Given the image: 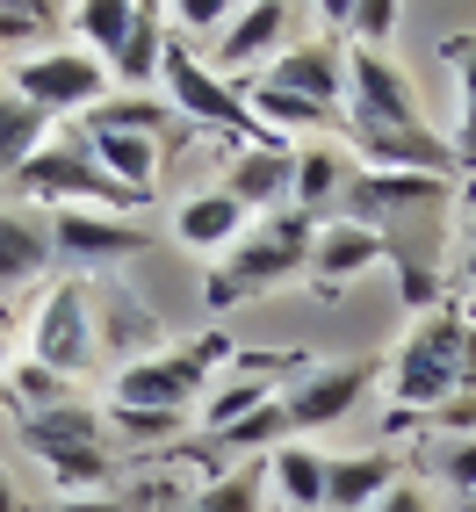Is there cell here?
Segmentation results:
<instances>
[{
	"label": "cell",
	"mask_w": 476,
	"mask_h": 512,
	"mask_svg": "<svg viewBox=\"0 0 476 512\" xmlns=\"http://www.w3.org/2000/svg\"><path fill=\"white\" fill-rule=\"evenodd\" d=\"M0 512H22V498H15V484H8V469H0Z\"/></svg>",
	"instance_id": "cell-42"
},
{
	"label": "cell",
	"mask_w": 476,
	"mask_h": 512,
	"mask_svg": "<svg viewBox=\"0 0 476 512\" xmlns=\"http://www.w3.org/2000/svg\"><path fill=\"white\" fill-rule=\"evenodd\" d=\"M368 512H433V498H426L419 484H397V491H390L383 505H368Z\"/></svg>",
	"instance_id": "cell-38"
},
{
	"label": "cell",
	"mask_w": 476,
	"mask_h": 512,
	"mask_svg": "<svg viewBox=\"0 0 476 512\" xmlns=\"http://www.w3.org/2000/svg\"><path fill=\"white\" fill-rule=\"evenodd\" d=\"M462 282L476 289V238H469V253H462Z\"/></svg>",
	"instance_id": "cell-43"
},
{
	"label": "cell",
	"mask_w": 476,
	"mask_h": 512,
	"mask_svg": "<svg viewBox=\"0 0 476 512\" xmlns=\"http://www.w3.org/2000/svg\"><path fill=\"white\" fill-rule=\"evenodd\" d=\"M455 512H476V498H455Z\"/></svg>",
	"instance_id": "cell-44"
},
{
	"label": "cell",
	"mask_w": 476,
	"mask_h": 512,
	"mask_svg": "<svg viewBox=\"0 0 476 512\" xmlns=\"http://www.w3.org/2000/svg\"><path fill=\"white\" fill-rule=\"evenodd\" d=\"M289 29H296V8H282V0H253V8H238L231 15V29L210 44V65L238 87V80H260L267 65H275L282 51H289Z\"/></svg>",
	"instance_id": "cell-12"
},
{
	"label": "cell",
	"mask_w": 476,
	"mask_h": 512,
	"mask_svg": "<svg viewBox=\"0 0 476 512\" xmlns=\"http://www.w3.org/2000/svg\"><path fill=\"white\" fill-rule=\"evenodd\" d=\"M462 397H476V325H469V339H462Z\"/></svg>",
	"instance_id": "cell-40"
},
{
	"label": "cell",
	"mask_w": 476,
	"mask_h": 512,
	"mask_svg": "<svg viewBox=\"0 0 476 512\" xmlns=\"http://www.w3.org/2000/svg\"><path fill=\"white\" fill-rule=\"evenodd\" d=\"M455 159L476 166V101H455Z\"/></svg>",
	"instance_id": "cell-37"
},
{
	"label": "cell",
	"mask_w": 476,
	"mask_h": 512,
	"mask_svg": "<svg viewBox=\"0 0 476 512\" xmlns=\"http://www.w3.org/2000/svg\"><path fill=\"white\" fill-rule=\"evenodd\" d=\"M246 231H253V217L238 210L224 188H202V195H188L181 210H174V238H181V246H195V253H217V260H224Z\"/></svg>",
	"instance_id": "cell-18"
},
{
	"label": "cell",
	"mask_w": 476,
	"mask_h": 512,
	"mask_svg": "<svg viewBox=\"0 0 476 512\" xmlns=\"http://www.w3.org/2000/svg\"><path fill=\"white\" fill-rule=\"evenodd\" d=\"M311 238H318V224L296 217V210L253 217V231L238 238L210 275H202V303H210V311H231V303H253V296H267V289L296 282L303 267H311Z\"/></svg>",
	"instance_id": "cell-1"
},
{
	"label": "cell",
	"mask_w": 476,
	"mask_h": 512,
	"mask_svg": "<svg viewBox=\"0 0 476 512\" xmlns=\"http://www.w3.org/2000/svg\"><path fill=\"white\" fill-rule=\"evenodd\" d=\"M462 339H469V318H455V311H433V318H419L412 332L397 339V354L383 368L390 426L433 419L448 397H462Z\"/></svg>",
	"instance_id": "cell-2"
},
{
	"label": "cell",
	"mask_w": 476,
	"mask_h": 512,
	"mask_svg": "<svg viewBox=\"0 0 476 512\" xmlns=\"http://www.w3.org/2000/svg\"><path fill=\"white\" fill-rule=\"evenodd\" d=\"M8 94H22L29 109H44L51 123H65V116L87 123L101 101H109V65L94 51H80V44H51V51H29L8 73Z\"/></svg>",
	"instance_id": "cell-6"
},
{
	"label": "cell",
	"mask_w": 476,
	"mask_h": 512,
	"mask_svg": "<svg viewBox=\"0 0 476 512\" xmlns=\"http://www.w3.org/2000/svg\"><path fill=\"white\" fill-rule=\"evenodd\" d=\"M217 361H231L224 332L195 339V347H152L145 361H123L116 368L109 404H116V412H174V419H188L202 404V390L217 383Z\"/></svg>",
	"instance_id": "cell-3"
},
{
	"label": "cell",
	"mask_w": 476,
	"mask_h": 512,
	"mask_svg": "<svg viewBox=\"0 0 476 512\" xmlns=\"http://www.w3.org/2000/svg\"><path fill=\"white\" fill-rule=\"evenodd\" d=\"M8 332H15V318H8V303H0V404H8Z\"/></svg>",
	"instance_id": "cell-41"
},
{
	"label": "cell",
	"mask_w": 476,
	"mask_h": 512,
	"mask_svg": "<svg viewBox=\"0 0 476 512\" xmlns=\"http://www.w3.org/2000/svg\"><path fill=\"white\" fill-rule=\"evenodd\" d=\"M8 397L22 404V419H37V412L73 404V383H65V375H51L44 361H22V368H8Z\"/></svg>",
	"instance_id": "cell-29"
},
{
	"label": "cell",
	"mask_w": 476,
	"mask_h": 512,
	"mask_svg": "<svg viewBox=\"0 0 476 512\" xmlns=\"http://www.w3.org/2000/svg\"><path fill=\"white\" fill-rule=\"evenodd\" d=\"M433 476H440L455 498H476V433H469V440H448V448L433 455Z\"/></svg>",
	"instance_id": "cell-32"
},
{
	"label": "cell",
	"mask_w": 476,
	"mask_h": 512,
	"mask_svg": "<svg viewBox=\"0 0 476 512\" xmlns=\"http://www.w3.org/2000/svg\"><path fill=\"white\" fill-rule=\"evenodd\" d=\"M15 188H22L29 202H51V210H101V217H109V210H116V217L145 210V202L130 195V188H116V181L94 166L87 138H73V145L51 138V145H44V152L15 174Z\"/></svg>",
	"instance_id": "cell-5"
},
{
	"label": "cell",
	"mask_w": 476,
	"mask_h": 512,
	"mask_svg": "<svg viewBox=\"0 0 476 512\" xmlns=\"http://www.w3.org/2000/svg\"><path fill=\"white\" fill-rule=\"evenodd\" d=\"M51 253H65V267H109V260L152 253V231L130 224V217H101V210H58L51 217Z\"/></svg>",
	"instance_id": "cell-14"
},
{
	"label": "cell",
	"mask_w": 476,
	"mask_h": 512,
	"mask_svg": "<svg viewBox=\"0 0 476 512\" xmlns=\"http://www.w3.org/2000/svg\"><path fill=\"white\" fill-rule=\"evenodd\" d=\"M44 145H51V116L29 109L22 94L0 87V174H22V166L37 159Z\"/></svg>",
	"instance_id": "cell-24"
},
{
	"label": "cell",
	"mask_w": 476,
	"mask_h": 512,
	"mask_svg": "<svg viewBox=\"0 0 476 512\" xmlns=\"http://www.w3.org/2000/svg\"><path fill=\"white\" fill-rule=\"evenodd\" d=\"M419 116V87L390 51H347V138L354 130H412Z\"/></svg>",
	"instance_id": "cell-8"
},
{
	"label": "cell",
	"mask_w": 476,
	"mask_h": 512,
	"mask_svg": "<svg viewBox=\"0 0 476 512\" xmlns=\"http://www.w3.org/2000/svg\"><path fill=\"white\" fill-rule=\"evenodd\" d=\"M51 22H58V8H0V44H22V37H37Z\"/></svg>",
	"instance_id": "cell-35"
},
{
	"label": "cell",
	"mask_w": 476,
	"mask_h": 512,
	"mask_svg": "<svg viewBox=\"0 0 476 512\" xmlns=\"http://www.w3.org/2000/svg\"><path fill=\"white\" fill-rule=\"evenodd\" d=\"M347 181H354L347 145H325V138H318V145H296V188H289V210L318 224V210H332V202L347 195Z\"/></svg>",
	"instance_id": "cell-20"
},
{
	"label": "cell",
	"mask_w": 476,
	"mask_h": 512,
	"mask_svg": "<svg viewBox=\"0 0 476 512\" xmlns=\"http://www.w3.org/2000/svg\"><path fill=\"white\" fill-rule=\"evenodd\" d=\"M22 448L51 469V484L65 498H94L116 484V455H109V426L87 404H58V412L22 419Z\"/></svg>",
	"instance_id": "cell-4"
},
{
	"label": "cell",
	"mask_w": 476,
	"mask_h": 512,
	"mask_svg": "<svg viewBox=\"0 0 476 512\" xmlns=\"http://www.w3.org/2000/svg\"><path fill=\"white\" fill-rule=\"evenodd\" d=\"M51 267V224L29 210H0V289H22Z\"/></svg>",
	"instance_id": "cell-23"
},
{
	"label": "cell",
	"mask_w": 476,
	"mask_h": 512,
	"mask_svg": "<svg viewBox=\"0 0 476 512\" xmlns=\"http://www.w3.org/2000/svg\"><path fill=\"white\" fill-rule=\"evenodd\" d=\"M397 303H404V311H419V318H433L440 311V275L419 267V260H404L397 267Z\"/></svg>",
	"instance_id": "cell-34"
},
{
	"label": "cell",
	"mask_w": 476,
	"mask_h": 512,
	"mask_svg": "<svg viewBox=\"0 0 476 512\" xmlns=\"http://www.w3.org/2000/svg\"><path fill=\"white\" fill-rule=\"evenodd\" d=\"M166 8H145L138 0V22H130V37L109 51V80L123 87H159V65H166Z\"/></svg>",
	"instance_id": "cell-22"
},
{
	"label": "cell",
	"mask_w": 476,
	"mask_h": 512,
	"mask_svg": "<svg viewBox=\"0 0 476 512\" xmlns=\"http://www.w3.org/2000/svg\"><path fill=\"white\" fill-rule=\"evenodd\" d=\"M282 440H289V419H282V397H275V404H260L253 419H238V426H224V433L210 440V448L238 462V455H275Z\"/></svg>",
	"instance_id": "cell-28"
},
{
	"label": "cell",
	"mask_w": 476,
	"mask_h": 512,
	"mask_svg": "<svg viewBox=\"0 0 476 512\" xmlns=\"http://www.w3.org/2000/svg\"><path fill=\"white\" fill-rule=\"evenodd\" d=\"M469 238H476V202H469Z\"/></svg>",
	"instance_id": "cell-45"
},
{
	"label": "cell",
	"mask_w": 476,
	"mask_h": 512,
	"mask_svg": "<svg viewBox=\"0 0 476 512\" xmlns=\"http://www.w3.org/2000/svg\"><path fill=\"white\" fill-rule=\"evenodd\" d=\"M238 8H224V0H181V8H166V29H195V37H224Z\"/></svg>",
	"instance_id": "cell-33"
},
{
	"label": "cell",
	"mask_w": 476,
	"mask_h": 512,
	"mask_svg": "<svg viewBox=\"0 0 476 512\" xmlns=\"http://www.w3.org/2000/svg\"><path fill=\"white\" fill-rule=\"evenodd\" d=\"M181 512H195V505H181Z\"/></svg>",
	"instance_id": "cell-46"
},
{
	"label": "cell",
	"mask_w": 476,
	"mask_h": 512,
	"mask_svg": "<svg viewBox=\"0 0 476 512\" xmlns=\"http://www.w3.org/2000/svg\"><path fill=\"white\" fill-rule=\"evenodd\" d=\"M101 426H109L123 448H159V440H174V433H181L174 412H116V404H109V419H101Z\"/></svg>",
	"instance_id": "cell-31"
},
{
	"label": "cell",
	"mask_w": 476,
	"mask_h": 512,
	"mask_svg": "<svg viewBox=\"0 0 476 512\" xmlns=\"http://www.w3.org/2000/svg\"><path fill=\"white\" fill-rule=\"evenodd\" d=\"M404 484V462L390 448H361V455H332L325 462V512H368Z\"/></svg>",
	"instance_id": "cell-16"
},
{
	"label": "cell",
	"mask_w": 476,
	"mask_h": 512,
	"mask_svg": "<svg viewBox=\"0 0 476 512\" xmlns=\"http://www.w3.org/2000/svg\"><path fill=\"white\" fill-rule=\"evenodd\" d=\"M195 512H267V469H253V462L217 469L210 484L195 491Z\"/></svg>",
	"instance_id": "cell-27"
},
{
	"label": "cell",
	"mask_w": 476,
	"mask_h": 512,
	"mask_svg": "<svg viewBox=\"0 0 476 512\" xmlns=\"http://www.w3.org/2000/svg\"><path fill=\"white\" fill-rule=\"evenodd\" d=\"M174 123V109H166V94H138V101H101V109L87 116V130H145V138H159V130Z\"/></svg>",
	"instance_id": "cell-30"
},
{
	"label": "cell",
	"mask_w": 476,
	"mask_h": 512,
	"mask_svg": "<svg viewBox=\"0 0 476 512\" xmlns=\"http://www.w3.org/2000/svg\"><path fill=\"white\" fill-rule=\"evenodd\" d=\"M51 512H123V498H116V491H94V498H58Z\"/></svg>",
	"instance_id": "cell-39"
},
{
	"label": "cell",
	"mask_w": 476,
	"mask_h": 512,
	"mask_svg": "<svg viewBox=\"0 0 476 512\" xmlns=\"http://www.w3.org/2000/svg\"><path fill=\"white\" fill-rule=\"evenodd\" d=\"M325 462L311 440H282L275 455H267V491H275L289 512H325Z\"/></svg>",
	"instance_id": "cell-21"
},
{
	"label": "cell",
	"mask_w": 476,
	"mask_h": 512,
	"mask_svg": "<svg viewBox=\"0 0 476 512\" xmlns=\"http://www.w3.org/2000/svg\"><path fill=\"white\" fill-rule=\"evenodd\" d=\"M29 361H44L51 375H80L94 361V303L80 282L44 289L37 318H29Z\"/></svg>",
	"instance_id": "cell-10"
},
{
	"label": "cell",
	"mask_w": 476,
	"mask_h": 512,
	"mask_svg": "<svg viewBox=\"0 0 476 512\" xmlns=\"http://www.w3.org/2000/svg\"><path fill=\"white\" fill-rule=\"evenodd\" d=\"M260 87L296 94V101H311L318 116L347 123V37H303V44H289L260 73Z\"/></svg>",
	"instance_id": "cell-9"
},
{
	"label": "cell",
	"mask_w": 476,
	"mask_h": 512,
	"mask_svg": "<svg viewBox=\"0 0 476 512\" xmlns=\"http://www.w3.org/2000/svg\"><path fill=\"white\" fill-rule=\"evenodd\" d=\"M376 383L361 361H325V368H303L296 383L282 390V419H289V440L296 433H325V426H339V419H354V404H361V390Z\"/></svg>",
	"instance_id": "cell-11"
},
{
	"label": "cell",
	"mask_w": 476,
	"mask_h": 512,
	"mask_svg": "<svg viewBox=\"0 0 476 512\" xmlns=\"http://www.w3.org/2000/svg\"><path fill=\"white\" fill-rule=\"evenodd\" d=\"M332 29H347V51H390V37L404 29V8L397 0H347V8H318Z\"/></svg>",
	"instance_id": "cell-26"
},
{
	"label": "cell",
	"mask_w": 476,
	"mask_h": 512,
	"mask_svg": "<svg viewBox=\"0 0 476 512\" xmlns=\"http://www.w3.org/2000/svg\"><path fill=\"white\" fill-rule=\"evenodd\" d=\"M87 138V152H94V166L109 174L116 188H130L138 202H152V188H159V138H145V130H80Z\"/></svg>",
	"instance_id": "cell-17"
},
{
	"label": "cell",
	"mask_w": 476,
	"mask_h": 512,
	"mask_svg": "<svg viewBox=\"0 0 476 512\" xmlns=\"http://www.w3.org/2000/svg\"><path fill=\"white\" fill-rule=\"evenodd\" d=\"M390 260V238L376 224H354V217H318V238H311V275L325 296H339L347 282H361L368 267H383Z\"/></svg>",
	"instance_id": "cell-15"
},
{
	"label": "cell",
	"mask_w": 476,
	"mask_h": 512,
	"mask_svg": "<svg viewBox=\"0 0 476 512\" xmlns=\"http://www.w3.org/2000/svg\"><path fill=\"white\" fill-rule=\"evenodd\" d=\"M65 22H73L80 51H94L109 65V51L130 37V22H138V0H80V8H65Z\"/></svg>",
	"instance_id": "cell-25"
},
{
	"label": "cell",
	"mask_w": 476,
	"mask_h": 512,
	"mask_svg": "<svg viewBox=\"0 0 476 512\" xmlns=\"http://www.w3.org/2000/svg\"><path fill=\"white\" fill-rule=\"evenodd\" d=\"M282 390L267 383V368L260 361H246V368H231V375H217L210 390H202V404H195V426H202V440H217L224 426H238V419H253L260 404H275Z\"/></svg>",
	"instance_id": "cell-19"
},
{
	"label": "cell",
	"mask_w": 476,
	"mask_h": 512,
	"mask_svg": "<svg viewBox=\"0 0 476 512\" xmlns=\"http://www.w3.org/2000/svg\"><path fill=\"white\" fill-rule=\"evenodd\" d=\"M159 87H166V109L181 123H202V130H238V138H260L253 130V109H246V87H231L224 73L202 51H188L181 37L166 44V65H159Z\"/></svg>",
	"instance_id": "cell-7"
},
{
	"label": "cell",
	"mask_w": 476,
	"mask_h": 512,
	"mask_svg": "<svg viewBox=\"0 0 476 512\" xmlns=\"http://www.w3.org/2000/svg\"><path fill=\"white\" fill-rule=\"evenodd\" d=\"M419 426H440L448 440H469V433H476V397H448V404H440L433 419H419Z\"/></svg>",
	"instance_id": "cell-36"
},
{
	"label": "cell",
	"mask_w": 476,
	"mask_h": 512,
	"mask_svg": "<svg viewBox=\"0 0 476 512\" xmlns=\"http://www.w3.org/2000/svg\"><path fill=\"white\" fill-rule=\"evenodd\" d=\"M246 217H275V210H289V188H296V145H282V138H253L246 152H231V166H224V181H217Z\"/></svg>",
	"instance_id": "cell-13"
}]
</instances>
